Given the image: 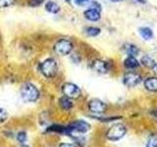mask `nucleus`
Returning a JSON list of instances; mask_svg holds the SVG:
<instances>
[{"instance_id": "1", "label": "nucleus", "mask_w": 157, "mask_h": 147, "mask_svg": "<svg viewBox=\"0 0 157 147\" xmlns=\"http://www.w3.org/2000/svg\"><path fill=\"white\" fill-rule=\"evenodd\" d=\"M21 96L26 102H36L40 96L38 88L32 82L24 83L21 87Z\"/></svg>"}, {"instance_id": "2", "label": "nucleus", "mask_w": 157, "mask_h": 147, "mask_svg": "<svg viewBox=\"0 0 157 147\" xmlns=\"http://www.w3.org/2000/svg\"><path fill=\"white\" fill-rule=\"evenodd\" d=\"M39 70H40L42 75L47 78H52L56 76L58 72V64L57 61L54 58H46L43 60L39 66Z\"/></svg>"}, {"instance_id": "3", "label": "nucleus", "mask_w": 157, "mask_h": 147, "mask_svg": "<svg viewBox=\"0 0 157 147\" xmlns=\"http://www.w3.org/2000/svg\"><path fill=\"white\" fill-rule=\"evenodd\" d=\"M74 49V44L67 38H60L59 40L55 42V44L53 45V50L57 55L60 56H66L69 55Z\"/></svg>"}, {"instance_id": "4", "label": "nucleus", "mask_w": 157, "mask_h": 147, "mask_svg": "<svg viewBox=\"0 0 157 147\" xmlns=\"http://www.w3.org/2000/svg\"><path fill=\"white\" fill-rule=\"evenodd\" d=\"M127 129L123 124H116L112 126L106 132V137L109 140L117 141L121 139L123 136L126 134Z\"/></svg>"}, {"instance_id": "5", "label": "nucleus", "mask_w": 157, "mask_h": 147, "mask_svg": "<svg viewBox=\"0 0 157 147\" xmlns=\"http://www.w3.org/2000/svg\"><path fill=\"white\" fill-rule=\"evenodd\" d=\"M62 92L63 94L71 98V99H75L78 98L82 95V90L77 85L73 82H65L62 85Z\"/></svg>"}, {"instance_id": "6", "label": "nucleus", "mask_w": 157, "mask_h": 147, "mask_svg": "<svg viewBox=\"0 0 157 147\" xmlns=\"http://www.w3.org/2000/svg\"><path fill=\"white\" fill-rule=\"evenodd\" d=\"M123 81H124L125 85L132 87V86H136V85H139V83L140 82V81H141V77L137 73L128 72V73L125 74Z\"/></svg>"}, {"instance_id": "7", "label": "nucleus", "mask_w": 157, "mask_h": 147, "mask_svg": "<svg viewBox=\"0 0 157 147\" xmlns=\"http://www.w3.org/2000/svg\"><path fill=\"white\" fill-rule=\"evenodd\" d=\"M88 109L92 113H95V114H101V113H104L106 111L107 106L101 100L92 99L88 102Z\"/></svg>"}, {"instance_id": "8", "label": "nucleus", "mask_w": 157, "mask_h": 147, "mask_svg": "<svg viewBox=\"0 0 157 147\" xmlns=\"http://www.w3.org/2000/svg\"><path fill=\"white\" fill-rule=\"evenodd\" d=\"M69 127L72 132L76 131L78 134H86V132L90 129V125L85 121H75L72 124L69 125Z\"/></svg>"}, {"instance_id": "9", "label": "nucleus", "mask_w": 157, "mask_h": 147, "mask_svg": "<svg viewBox=\"0 0 157 147\" xmlns=\"http://www.w3.org/2000/svg\"><path fill=\"white\" fill-rule=\"evenodd\" d=\"M91 68L97 73H100V74H106L108 71H109V64L107 62L103 61V60H94L91 64Z\"/></svg>"}, {"instance_id": "10", "label": "nucleus", "mask_w": 157, "mask_h": 147, "mask_svg": "<svg viewBox=\"0 0 157 147\" xmlns=\"http://www.w3.org/2000/svg\"><path fill=\"white\" fill-rule=\"evenodd\" d=\"M83 17H85L87 21L90 22H97L100 19V11L95 8H88L83 12Z\"/></svg>"}, {"instance_id": "11", "label": "nucleus", "mask_w": 157, "mask_h": 147, "mask_svg": "<svg viewBox=\"0 0 157 147\" xmlns=\"http://www.w3.org/2000/svg\"><path fill=\"white\" fill-rule=\"evenodd\" d=\"M44 8H45V11L50 13V14H58L59 12H60V6H59V4L52 1V0H48V1L45 3V6H44Z\"/></svg>"}, {"instance_id": "12", "label": "nucleus", "mask_w": 157, "mask_h": 147, "mask_svg": "<svg viewBox=\"0 0 157 147\" xmlns=\"http://www.w3.org/2000/svg\"><path fill=\"white\" fill-rule=\"evenodd\" d=\"M59 104H60L61 108L63 110H65V111H69V110H71L74 104H73V101L71 98H69L67 96L64 95L63 97H61L60 99H59Z\"/></svg>"}, {"instance_id": "13", "label": "nucleus", "mask_w": 157, "mask_h": 147, "mask_svg": "<svg viewBox=\"0 0 157 147\" xmlns=\"http://www.w3.org/2000/svg\"><path fill=\"white\" fill-rule=\"evenodd\" d=\"M144 86L149 91H157V77H148L144 81Z\"/></svg>"}, {"instance_id": "14", "label": "nucleus", "mask_w": 157, "mask_h": 147, "mask_svg": "<svg viewBox=\"0 0 157 147\" xmlns=\"http://www.w3.org/2000/svg\"><path fill=\"white\" fill-rule=\"evenodd\" d=\"M139 32H140V36L144 39H145V40H149V39L153 37V32H152V29L148 27H141L140 28Z\"/></svg>"}, {"instance_id": "15", "label": "nucleus", "mask_w": 157, "mask_h": 147, "mask_svg": "<svg viewBox=\"0 0 157 147\" xmlns=\"http://www.w3.org/2000/svg\"><path fill=\"white\" fill-rule=\"evenodd\" d=\"M124 66L127 69H136V68H137V67L140 66V63H139V61H137L135 57L129 56V57H127L125 59Z\"/></svg>"}, {"instance_id": "16", "label": "nucleus", "mask_w": 157, "mask_h": 147, "mask_svg": "<svg viewBox=\"0 0 157 147\" xmlns=\"http://www.w3.org/2000/svg\"><path fill=\"white\" fill-rule=\"evenodd\" d=\"M140 63L144 67L148 68V69H154L156 67V62L148 55H145V56L142 57L141 60H140Z\"/></svg>"}, {"instance_id": "17", "label": "nucleus", "mask_w": 157, "mask_h": 147, "mask_svg": "<svg viewBox=\"0 0 157 147\" xmlns=\"http://www.w3.org/2000/svg\"><path fill=\"white\" fill-rule=\"evenodd\" d=\"M125 51H126V53L128 54V55L132 56V57L136 56L137 54L140 53L139 48H137L136 45H134V44H127L126 47H125Z\"/></svg>"}, {"instance_id": "18", "label": "nucleus", "mask_w": 157, "mask_h": 147, "mask_svg": "<svg viewBox=\"0 0 157 147\" xmlns=\"http://www.w3.org/2000/svg\"><path fill=\"white\" fill-rule=\"evenodd\" d=\"M101 29L97 27H87L86 28V33L88 36H97L100 33Z\"/></svg>"}, {"instance_id": "19", "label": "nucleus", "mask_w": 157, "mask_h": 147, "mask_svg": "<svg viewBox=\"0 0 157 147\" xmlns=\"http://www.w3.org/2000/svg\"><path fill=\"white\" fill-rule=\"evenodd\" d=\"M17 2V0H0V9L12 7Z\"/></svg>"}, {"instance_id": "20", "label": "nucleus", "mask_w": 157, "mask_h": 147, "mask_svg": "<svg viewBox=\"0 0 157 147\" xmlns=\"http://www.w3.org/2000/svg\"><path fill=\"white\" fill-rule=\"evenodd\" d=\"M146 147H157V134H153L148 137L146 142Z\"/></svg>"}, {"instance_id": "21", "label": "nucleus", "mask_w": 157, "mask_h": 147, "mask_svg": "<svg viewBox=\"0 0 157 147\" xmlns=\"http://www.w3.org/2000/svg\"><path fill=\"white\" fill-rule=\"evenodd\" d=\"M8 119V113L7 111L0 107V124H2Z\"/></svg>"}, {"instance_id": "22", "label": "nucleus", "mask_w": 157, "mask_h": 147, "mask_svg": "<svg viewBox=\"0 0 157 147\" xmlns=\"http://www.w3.org/2000/svg\"><path fill=\"white\" fill-rule=\"evenodd\" d=\"M17 139L20 143H24L27 140V134L25 131H21L17 134Z\"/></svg>"}, {"instance_id": "23", "label": "nucleus", "mask_w": 157, "mask_h": 147, "mask_svg": "<svg viewBox=\"0 0 157 147\" xmlns=\"http://www.w3.org/2000/svg\"><path fill=\"white\" fill-rule=\"evenodd\" d=\"M44 2H45V0H29V6H32V7H38Z\"/></svg>"}, {"instance_id": "24", "label": "nucleus", "mask_w": 157, "mask_h": 147, "mask_svg": "<svg viewBox=\"0 0 157 147\" xmlns=\"http://www.w3.org/2000/svg\"><path fill=\"white\" fill-rule=\"evenodd\" d=\"M77 4H78V5H83V4H86V3H87L90 0H74Z\"/></svg>"}, {"instance_id": "25", "label": "nucleus", "mask_w": 157, "mask_h": 147, "mask_svg": "<svg viewBox=\"0 0 157 147\" xmlns=\"http://www.w3.org/2000/svg\"><path fill=\"white\" fill-rule=\"evenodd\" d=\"M59 147H76V146L71 143H61Z\"/></svg>"}, {"instance_id": "26", "label": "nucleus", "mask_w": 157, "mask_h": 147, "mask_svg": "<svg viewBox=\"0 0 157 147\" xmlns=\"http://www.w3.org/2000/svg\"><path fill=\"white\" fill-rule=\"evenodd\" d=\"M136 2H139V3H141V4H145L146 3V0H136Z\"/></svg>"}, {"instance_id": "27", "label": "nucleus", "mask_w": 157, "mask_h": 147, "mask_svg": "<svg viewBox=\"0 0 157 147\" xmlns=\"http://www.w3.org/2000/svg\"><path fill=\"white\" fill-rule=\"evenodd\" d=\"M112 2H121V1H123V0H111Z\"/></svg>"}, {"instance_id": "28", "label": "nucleus", "mask_w": 157, "mask_h": 147, "mask_svg": "<svg viewBox=\"0 0 157 147\" xmlns=\"http://www.w3.org/2000/svg\"><path fill=\"white\" fill-rule=\"evenodd\" d=\"M152 114H153L154 116H156V117H157V111H155V112H152Z\"/></svg>"}, {"instance_id": "29", "label": "nucleus", "mask_w": 157, "mask_h": 147, "mask_svg": "<svg viewBox=\"0 0 157 147\" xmlns=\"http://www.w3.org/2000/svg\"><path fill=\"white\" fill-rule=\"evenodd\" d=\"M66 1H70V0H66Z\"/></svg>"}, {"instance_id": "30", "label": "nucleus", "mask_w": 157, "mask_h": 147, "mask_svg": "<svg viewBox=\"0 0 157 147\" xmlns=\"http://www.w3.org/2000/svg\"><path fill=\"white\" fill-rule=\"evenodd\" d=\"M24 147H29V146H24Z\"/></svg>"}]
</instances>
